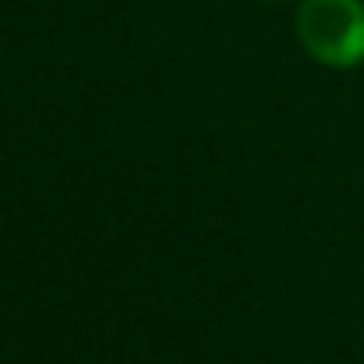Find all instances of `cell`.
<instances>
[{"label": "cell", "instance_id": "6da1fadb", "mask_svg": "<svg viewBox=\"0 0 364 364\" xmlns=\"http://www.w3.org/2000/svg\"><path fill=\"white\" fill-rule=\"evenodd\" d=\"M298 36L314 59L329 67L364 63V4L360 0H306Z\"/></svg>", "mask_w": 364, "mask_h": 364}]
</instances>
